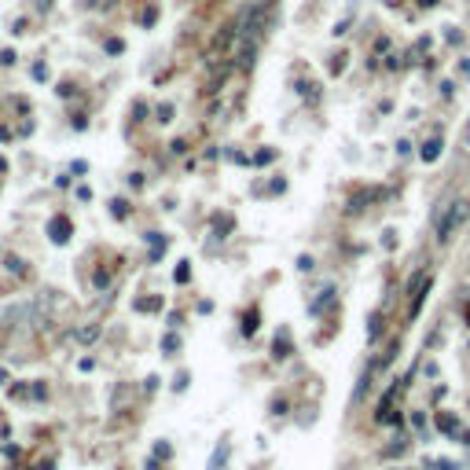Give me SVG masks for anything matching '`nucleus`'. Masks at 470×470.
<instances>
[{"label": "nucleus", "mask_w": 470, "mask_h": 470, "mask_svg": "<svg viewBox=\"0 0 470 470\" xmlns=\"http://www.w3.org/2000/svg\"><path fill=\"white\" fill-rule=\"evenodd\" d=\"M463 217H467V206H463V202L448 206V213L437 221V239H441V243H448V239H452V231L459 228V221H463Z\"/></svg>", "instance_id": "obj_1"}, {"label": "nucleus", "mask_w": 470, "mask_h": 470, "mask_svg": "<svg viewBox=\"0 0 470 470\" xmlns=\"http://www.w3.org/2000/svg\"><path fill=\"white\" fill-rule=\"evenodd\" d=\"M48 231H52V243H59V246H63V243L70 239V221H66V217H52Z\"/></svg>", "instance_id": "obj_2"}, {"label": "nucleus", "mask_w": 470, "mask_h": 470, "mask_svg": "<svg viewBox=\"0 0 470 470\" xmlns=\"http://www.w3.org/2000/svg\"><path fill=\"white\" fill-rule=\"evenodd\" d=\"M419 155H422V162H437V155H441V140H437V136H434V140H426Z\"/></svg>", "instance_id": "obj_3"}, {"label": "nucleus", "mask_w": 470, "mask_h": 470, "mask_svg": "<svg viewBox=\"0 0 470 470\" xmlns=\"http://www.w3.org/2000/svg\"><path fill=\"white\" fill-rule=\"evenodd\" d=\"M331 301H334V290H323V294H320V297H316L313 305H309V313H323V309H327V305H331Z\"/></svg>", "instance_id": "obj_4"}, {"label": "nucleus", "mask_w": 470, "mask_h": 470, "mask_svg": "<svg viewBox=\"0 0 470 470\" xmlns=\"http://www.w3.org/2000/svg\"><path fill=\"white\" fill-rule=\"evenodd\" d=\"M136 309H140V313H155V309H162V297H140Z\"/></svg>", "instance_id": "obj_5"}, {"label": "nucleus", "mask_w": 470, "mask_h": 470, "mask_svg": "<svg viewBox=\"0 0 470 470\" xmlns=\"http://www.w3.org/2000/svg\"><path fill=\"white\" fill-rule=\"evenodd\" d=\"M437 426L445 430V434H455V430H459V422H455L452 415H437Z\"/></svg>", "instance_id": "obj_6"}, {"label": "nucleus", "mask_w": 470, "mask_h": 470, "mask_svg": "<svg viewBox=\"0 0 470 470\" xmlns=\"http://www.w3.org/2000/svg\"><path fill=\"white\" fill-rule=\"evenodd\" d=\"M224 459H228V445H221V448L213 452V463H209V470H221V467H224Z\"/></svg>", "instance_id": "obj_7"}, {"label": "nucleus", "mask_w": 470, "mask_h": 470, "mask_svg": "<svg viewBox=\"0 0 470 470\" xmlns=\"http://www.w3.org/2000/svg\"><path fill=\"white\" fill-rule=\"evenodd\" d=\"M96 334H99V327H81L77 331V342H92Z\"/></svg>", "instance_id": "obj_8"}, {"label": "nucleus", "mask_w": 470, "mask_h": 470, "mask_svg": "<svg viewBox=\"0 0 470 470\" xmlns=\"http://www.w3.org/2000/svg\"><path fill=\"white\" fill-rule=\"evenodd\" d=\"M367 334H371V338L382 334V316H371V331H367Z\"/></svg>", "instance_id": "obj_9"}, {"label": "nucleus", "mask_w": 470, "mask_h": 470, "mask_svg": "<svg viewBox=\"0 0 470 470\" xmlns=\"http://www.w3.org/2000/svg\"><path fill=\"white\" fill-rule=\"evenodd\" d=\"M33 77H37V81H48V66L37 63V66H33Z\"/></svg>", "instance_id": "obj_10"}, {"label": "nucleus", "mask_w": 470, "mask_h": 470, "mask_svg": "<svg viewBox=\"0 0 470 470\" xmlns=\"http://www.w3.org/2000/svg\"><path fill=\"white\" fill-rule=\"evenodd\" d=\"M276 356H290V346H287V338H276Z\"/></svg>", "instance_id": "obj_11"}, {"label": "nucleus", "mask_w": 470, "mask_h": 470, "mask_svg": "<svg viewBox=\"0 0 470 470\" xmlns=\"http://www.w3.org/2000/svg\"><path fill=\"white\" fill-rule=\"evenodd\" d=\"M169 118H173V107H169V103H165V107H158V122H169Z\"/></svg>", "instance_id": "obj_12"}, {"label": "nucleus", "mask_w": 470, "mask_h": 470, "mask_svg": "<svg viewBox=\"0 0 470 470\" xmlns=\"http://www.w3.org/2000/svg\"><path fill=\"white\" fill-rule=\"evenodd\" d=\"M176 283H188V261H180V268H176Z\"/></svg>", "instance_id": "obj_13"}, {"label": "nucleus", "mask_w": 470, "mask_h": 470, "mask_svg": "<svg viewBox=\"0 0 470 470\" xmlns=\"http://www.w3.org/2000/svg\"><path fill=\"white\" fill-rule=\"evenodd\" d=\"M110 209H114V217H125V213H129V209H125V202H122V198H118V202H110Z\"/></svg>", "instance_id": "obj_14"}, {"label": "nucleus", "mask_w": 470, "mask_h": 470, "mask_svg": "<svg viewBox=\"0 0 470 470\" xmlns=\"http://www.w3.org/2000/svg\"><path fill=\"white\" fill-rule=\"evenodd\" d=\"M434 467H437V470H459V467H455L452 459H437V463H434Z\"/></svg>", "instance_id": "obj_15"}, {"label": "nucleus", "mask_w": 470, "mask_h": 470, "mask_svg": "<svg viewBox=\"0 0 470 470\" xmlns=\"http://www.w3.org/2000/svg\"><path fill=\"white\" fill-rule=\"evenodd\" d=\"M107 52H110V55H118V52H122V41H118V37H114V41H107Z\"/></svg>", "instance_id": "obj_16"}, {"label": "nucleus", "mask_w": 470, "mask_h": 470, "mask_svg": "<svg viewBox=\"0 0 470 470\" xmlns=\"http://www.w3.org/2000/svg\"><path fill=\"white\" fill-rule=\"evenodd\" d=\"M434 4H437V0H422V8H434Z\"/></svg>", "instance_id": "obj_17"}, {"label": "nucleus", "mask_w": 470, "mask_h": 470, "mask_svg": "<svg viewBox=\"0 0 470 470\" xmlns=\"http://www.w3.org/2000/svg\"><path fill=\"white\" fill-rule=\"evenodd\" d=\"M467 136H470V129H467Z\"/></svg>", "instance_id": "obj_18"}]
</instances>
